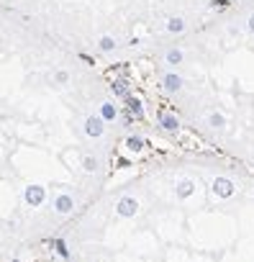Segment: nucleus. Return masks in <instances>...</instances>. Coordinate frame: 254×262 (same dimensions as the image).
Here are the masks:
<instances>
[{
  "label": "nucleus",
  "instance_id": "f257e3e1",
  "mask_svg": "<svg viewBox=\"0 0 254 262\" xmlns=\"http://www.w3.org/2000/svg\"><path fill=\"white\" fill-rule=\"evenodd\" d=\"M211 190H213V195L216 198H221V201H226V198H231L234 193H236V183L231 180V178H213V183H211Z\"/></svg>",
  "mask_w": 254,
  "mask_h": 262
},
{
  "label": "nucleus",
  "instance_id": "f03ea898",
  "mask_svg": "<svg viewBox=\"0 0 254 262\" xmlns=\"http://www.w3.org/2000/svg\"><path fill=\"white\" fill-rule=\"evenodd\" d=\"M116 213H118L121 219H134V216L139 213V201H136L134 195L118 198V201H116Z\"/></svg>",
  "mask_w": 254,
  "mask_h": 262
},
{
  "label": "nucleus",
  "instance_id": "7ed1b4c3",
  "mask_svg": "<svg viewBox=\"0 0 254 262\" xmlns=\"http://www.w3.org/2000/svg\"><path fill=\"white\" fill-rule=\"evenodd\" d=\"M157 126L162 128V131H167V134H177L180 131V118L172 113V111H159L157 113Z\"/></svg>",
  "mask_w": 254,
  "mask_h": 262
},
{
  "label": "nucleus",
  "instance_id": "20e7f679",
  "mask_svg": "<svg viewBox=\"0 0 254 262\" xmlns=\"http://www.w3.org/2000/svg\"><path fill=\"white\" fill-rule=\"evenodd\" d=\"M82 131H85V134H87L90 139H100V137L105 134V121H103L98 113H93V116H87V118H85Z\"/></svg>",
  "mask_w": 254,
  "mask_h": 262
},
{
  "label": "nucleus",
  "instance_id": "39448f33",
  "mask_svg": "<svg viewBox=\"0 0 254 262\" xmlns=\"http://www.w3.org/2000/svg\"><path fill=\"white\" fill-rule=\"evenodd\" d=\"M24 201H26L31 208H41L44 201H47V190H44L41 185H29V188L24 190Z\"/></svg>",
  "mask_w": 254,
  "mask_h": 262
},
{
  "label": "nucleus",
  "instance_id": "423d86ee",
  "mask_svg": "<svg viewBox=\"0 0 254 262\" xmlns=\"http://www.w3.org/2000/svg\"><path fill=\"white\" fill-rule=\"evenodd\" d=\"M182 85H185V80H182V75H177L175 70H170V72L162 75V90H165V93H180Z\"/></svg>",
  "mask_w": 254,
  "mask_h": 262
},
{
  "label": "nucleus",
  "instance_id": "0eeeda50",
  "mask_svg": "<svg viewBox=\"0 0 254 262\" xmlns=\"http://www.w3.org/2000/svg\"><path fill=\"white\" fill-rule=\"evenodd\" d=\"M193 195H195V180L180 178V180L175 183V198H177V201H188V198H193Z\"/></svg>",
  "mask_w": 254,
  "mask_h": 262
},
{
  "label": "nucleus",
  "instance_id": "6e6552de",
  "mask_svg": "<svg viewBox=\"0 0 254 262\" xmlns=\"http://www.w3.org/2000/svg\"><path fill=\"white\" fill-rule=\"evenodd\" d=\"M123 111H126V113H131L134 121H142V118H144V103H142L136 95L123 98Z\"/></svg>",
  "mask_w": 254,
  "mask_h": 262
},
{
  "label": "nucleus",
  "instance_id": "1a4fd4ad",
  "mask_svg": "<svg viewBox=\"0 0 254 262\" xmlns=\"http://www.w3.org/2000/svg\"><path fill=\"white\" fill-rule=\"evenodd\" d=\"M98 116H100L105 123H113V121L121 118V111H118V105H116L113 100H103V103L98 105Z\"/></svg>",
  "mask_w": 254,
  "mask_h": 262
},
{
  "label": "nucleus",
  "instance_id": "9d476101",
  "mask_svg": "<svg viewBox=\"0 0 254 262\" xmlns=\"http://www.w3.org/2000/svg\"><path fill=\"white\" fill-rule=\"evenodd\" d=\"M54 211H57L59 216H70V213L75 211V198H72L70 193H59V195L54 198Z\"/></svg>",
  "mask_w": 254,
  "mask_h": 262
},
{
  "label": "nucleus",
  "instance_id": "9b49d317",
  "mask_svg": "<svg viewBox=\"0 0 254 262\" xmlns=\"http://www.w3.org/2000/svg\"><path fill=\"white\" fill-rule=\"evenodd\" d=\"M110 93H113V98H118V100L129 98V95H131L129 80H126V77H113V80H110Z\"/></svg>",
  "mask_w": 254,
  "mask_h": 262
},
{
  "label": "nucleus",
  "instance_id": "f8f14e48",
  "mask_svg": "<svg viewBox=\"0 0 254 262\" xmlns=\"http://www.w3.org/2000/svg\"><path fill=\"white\" fill-rule=\"evenodd\" d=\"M165 31H167V34H175V36H177V34H185V31H188V21H185L182 16H172V18L165 21Z\"/></svg>",
  "mask_w": 254,
  "mask_h": 262
},
{
  "label": "nucleus",
  "instance_id": "ddd939ff",
  "mask_svg": "<svg viewBox=\"0 0 254 262\" xmlns=\"http://www.w3.org/2000/svg\"><path fill=\"white\" fill-rule=\"evenodd\" d=\"M185 62V52L180 49V47H170L167 52H165V64H170V67H180Z\"/></svg>",
  "mask_w": 254,
  "mask_h": 262
},
{
  "label": "nucleus",
  "instance_id": "4468645a",
  "mask_svg": "<svg viewBox=\"0 0 254 262\" xmlns=\"http://www.w3.org/2000/svg\"><path fill=\"white\" fill-rule=\"evenodd\" d=\"M144 147H147L144 137H139V134H131V137H126V149H129V152L139 155V152H144Z\"/></svg>",
  "mask_w": 254,
  "mask_h": 262
},
{
  "label": "nucleus",
  "instance_id": "2eb2a0df",
  "mask_svg": "<svg viewBox=\"0 0 254 262\" xmlns=\"http://www.w3.org/2000/svg\"><path fill=\"white\" fill-rule=\"evenodd\" d=\"M116 49H118V41H116L113 36L103 34V36L98 39V52H103V54H113Z\"/></svg>",
  "mask_w": 254,
  "mask_h": 262
},
{
  "label": "nucleus",
  "instance_id": "dca6fc26",
  "mask_svg": "<svg viewBox=\"0 0 254 262\" xmlns=\"http://www.w3.org/2000/svg\"><path fill=\"white\" fill-rule=\"evenodd\" d=\"M80 165H82V170H85L87 175H95V172L100 170V160H98L95 155H82Z\"/></svg>",
  "mask_w": 254,
  "mask_h": 262
},
{
  "label": "nucleus",
  "instance_id": "f3484780",
  "mask_svg": "<svg viewBox=\"0 0 254 262\" xmlns=\"http://www.w3.org/2000/svg\"><path fill=\"white\" fill-rule=\"evenodd\" d=\"M205 123H208L213 131H223V128H226V116H223V113H218V111H213V113H208Z\"/></svg>",
  "mask_w": 254,
  "mask_h": 262
},
{
  "label": "nucleus",
  "instance_id": "a211bd4d",
  "mask_svg": "<svg viewBox=\"0 0 254 262\" xmlns=\"http://www.w3.org/2000/svg\"><path fill=\"white\" fill-rule=\"evenodd\" d=\"M52 247H54V252H57V254H59L64 262H70V259H72L70 247H67V242H64V239H54V242H52Z\"/></svg>",
  "mask_w": 254,
  "mask_h": 262
},
{
  "label": "nucleus",
  "instance_id": "6ab92c4d",
  "mask_svg": "<svg viewBox=\"0 0 254 262\" xmlns=\"http://www.w3.org/2000/svg\"><path fill=\"white\" fill-rule=\"evenodd\" d=\"M52 82H54L57 88H64V85L70 82V72H67V70H57V72L52 75Z\"/></svg>",
  "mask_w": 254,
  "mask_h": 262
},
{
  "label": "nucleus",
  "instance_id": "aec40b11",
  "mask_svg": "<svg viewBox=\"0 0 254 262\" xmlns=\"http://www.w3.org/2000/svg\"><path fill=\"white\" fill-rule=\"evenodd\" d=\"M246 31H249V36H254V13H249V18H246Z\"/></svg>",
  "mask_w": 254,
  "mask_h": 262
},
{
  "label": "nucleus",
  "instance_id": "412c9836",
  "mask_svg": "<svg viewBox=\"0 0 254 262\" xmlns=\"http://www.w3.org/2000/svg\"><path fill=\"white\" fill-rule=\"evenodd\" d=\"M80 59L87 62V64H93V57H90V54H82V52H80Z\"/></svg>",
  "mask_w": 254,
  "mask_h": 262
}]
</instances>
